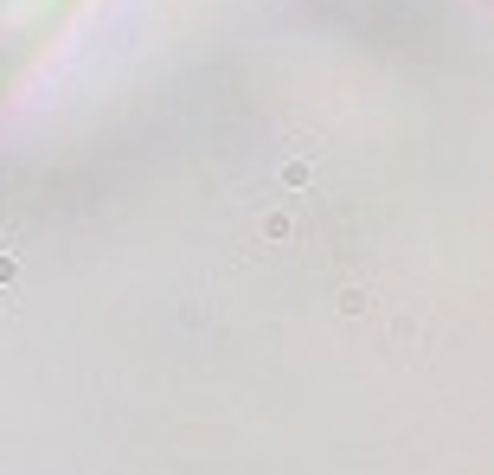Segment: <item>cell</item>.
Instances as JSON below:
<instances>
[{
	"label": "cell",
	"instance_id": "cell-1",
	"mask_svg": "<svg viewBox=\"0 0 494 475\" xmlns=\"http://www.w3.org/2000/svg\"><path fill=\"white\" fill-rule=\"evenodd\" d=\"M64 0H0V71H7V58L26 52L52 20H58Z\"/></svg>",
	"mask_w": 494,
	"mask_h": 475
}]
</instances>
